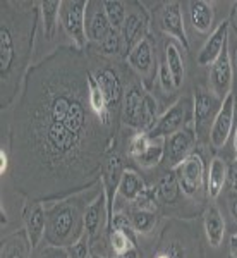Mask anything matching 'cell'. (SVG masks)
<instances>
[{
    "instance_id": "1",
    "label": "cell",
    "mask_w": 237,
    "mask_h": 258,
    "mask_svg": "<svg viewBox=\"0 0 237 258\" xmlns=\"http://www.w3.org/2000/svg\"><path fill=\"white\" fill-rule=\"evenodd\" d=\"M83 50L60 47L31 66L11 120L14 186L28 200L59 202L93 186L112 136L90 105Z\"/></svg>"
},
{
    "instance_id": "2",
    "label": "cell",
    "mask_w": 237,
    "mask_h": 258,
    "mask_svg": "<svg viewBox=\"0 0 237 258\" xmlns=\"http://www.w3.org/2000/svg\"><path fill=\"white\" fill-rule=\"evenodd\" d=\"M40 2H0V107L7 109L19 97L30 71Z\"/></svg>"
},
{
    "instance_id": "3",
    "label": "cell",
    "mask_w": 237,
    "mask_h": 258,
    "mask_svg": "<svg viewBox=\"0 0 237 258\" xmlns=\"http://www.w3.org/2000/svg\"><path fill=\"white\" fill-rule=\"evenodd\" d=\"M81 200L72 197L59 200L47 209L45 241L50 246L67 248L85 234V210Z\"/></svg>"
},
{
    "instance_id": "4",
    "label": "cell",
    "mask_w": 237,
    "mask_h": 258,
    "mask_svg": "<svg viewBox=\"0 0 237 258\" xmlns=\"http://www.w3.org/2000/svg\"><path fill=\"white\" fill-rule=\"evenodd\" d=\"M86 0H62L60 6V23L67 36L72 40L74 47L83 50L88 45V33H86Z\"/></svg>"
},
{
    "instance_id": "5",
    "label": "cell",
    "mask_w": 237,
    "mask_h": 258,
    "mask_svg": "<svg viewBox=\"0 0 237 258\" xmlns=\"http://www.w3.org/2000/svg\"><path fill=\"white\" fill-rule=\"evenodd\" d=\"M193 119V103L188 98H181L169 107V110L158 119L156 126L151 129V138H167L174 133L189 126V120Z\"/></svg>"
},
{
    "instance_id": "6",
    "label": "cell",
    "mask_w": 237,
    "mask_h": 258,
    "mask_svg": "<svg viewBox=\"0 0 237 258\" xmlns=\"http://www.w3.org/2000/svg\"><path fill=\"white\" fill-rule=\"evenodd\" d=\"M179 188L186 197H196L205 182V160L198 152H193L174 169Z\"/></svg>"
},
{
    "instance_id": "7",
    "label": "cell",
    "mask_w": 237,
    "mask_h": 258,
    "mask_svg": "<svg viewBox=\"0 0 237 258\" xmlns=\"http://www.w3.org/2000/svg\"><path fill=\"white\" fill-rule=\"evenodd\" d=\"M194 145H196V133H194V127L191 124L188 127L167 136L165 138V155H164V164L167 165V169L169 170L176 169L186 157H189L193 153Z\"/></svg>"
},
{
    "instance_id": "8",
    "label": "cell",
    "mask_w": 237,
    "mask_h": 258,
    "mask_svg": "<svg viewBox=\"0 0 237 258\" xmlns=\"http://www.w3.org/2000/svg\"><path fill=\"white\" fill-rule=\"evenodd\" d=\"M122 174H124L122 160H120L119 155L110 152L102 167V184H103V193H105L107 198V231H109L110 222L114 219V200L119 191V182Z\"/></svg>"
},
{
    "instance_id": "9",
    "label": "cell",
    "mask_w": 237,
    "mask_h": 258,
    "mask_svg": "<svg viewBox=\"0 0 237 258\" xmlns=\"http://www.w3.org/2000/svg\"><path fill=\"white\" fill-rule=\"evenodd\" d=\"M234 120H235V97L230 93L222 102L217 117L210 129V143L213 148H222L227 143L228 136L234 131Z\"/></svg>"
},
{
    "instance_id": "10",
    "label": "cell",
    "mask_w": 237,
    "mask_h": 258,
    "mask_svg": "<svg viewBox=\"0 0 237 258\" xmlns=\"http://www.w3.org/2000/svg\"><path fill=\"white\" fill-rule=\"evenodd\" d=\"M222 102L218 97L205 90H196L193 102V122H194V133L199 135L203 129L210 127L213 124L215 117H217Z\"/></svg>"
},
{
    "instance_id": "11",
    "label": "cell",
    "mask_w": 237,
    "mask_h": 258,
    "mask_svg": "<svg viewBox=\"0 0 237 258\" xmlns=\"http://www.w3.org/2000/svg\"><path fill=\"white\" fill-rule=\"evenodd\" d=\"M23 219L24 231L28 234L31 248H38V244L45 239V232H47V209L43 207V202L28 200Z\"/></svg>"
},
{
    "instance_id": "12",
    "label": "cell",
    "mask_w": 237,
    "mask_h": 258,
    "mask_svg": "<svg viewBox=\"0 0 237 258\" xmlns=\"http://www.w3.org/2000/svg\"><path fill=\"white\" fill-rule=\"evenodd\" d=\"M211 93L220 100H225L232 93V62L228 55V45L223 48L220 57L211 64L210 69Z\"/></svg>"
},
{
    "instance_id": "13",
    "label": "cell",
    "mask_w": 237,
    "mask_h": 258,
    "mask_svg": "<svg viewBox=\"0 0 237 258\" xmlns=\"http://www.w3.org/2000/svg\"><path fill=\"white\" fill-rule=\"evenodd\" d=\"M93 74H95V78H97L103 95H105L109 110L112 112V115H115L119 112L120 103H122V98H124V88H122L120 76L117 74V71L110 69V68H103Z\"/></svg>"
},
{
    "instance_id": "14",
    "label": "cell",
    "mask_w": 237,
    "mask_h": 258,
    "mask_svg": "<svg viewBox=\"0 0 237 258\" xmlns=\"http://www.w3.org/2000/svg\"><path fill=\"white\" fill-rule=\"evenodd\" d=\"M127 62L132 69L141 76L144 86L151 85V80L155 78V66H153V45L148 38H144L138 47L131 50L127 55Z\"/></svg>"
},
{
    "instance_id": "15",
    "label": "cell",
    "mask_w": 237,
    "mask_h": 258,
    "mask_svg": "<svg viewBox=\"0 0 237 258\" xmlns=\"http://www.w3.org/2000/svg\"><path fill=\"white\" fill-rule=\"evenodd\" d=\"M160 26L165 35H169L170 38H176L186 50L189 48L188 35H186L184 30V19H182V12H181V4L179 2L165 4L164 9H162Z\"/></svg>"
},
{
    "instance_id": "16",
    "label": "cell",
    "mask_w": 237,
    "mask_h": 258,
    "mask_svg": "<svg viewBox=\"0 0 237 258\" xmlns=\"http://www.w3.org/2000/svg\"><path fill=\"white\" fill-rule=\"evenodd\" d=\"M122 47L124 52L131 53V50L146 38V31H148V18L144 16L143 9L141 11H131L126 18L122 30Z\"/></svg>"
},
{
    "instance_id": "17",
    "label": "cell",
    "mask_w": 237,
    "mask_h": 258,
    "mask_svg": "<svg viewBox=\"0 0 237 258\" xmlns=\"http://www.w3.org/2000/svg\"><path fill=\"white\" fill-rule=\"evenodd\" d=\"M228 45V21L220 23L213 31L210 33L208 40L203 45L201 52L198 53V64L199 66H211L220 57Z\"/></svg>"
},
{
    "instance_id": "18",
    "label": "cell",
    "mask_w": 237,
    "mask_h": 258,
    "mask_svg": "<svg viewBox=\"0 0 237 258\" xmlns=\"http://www.w3.org/2000/svg\"><path fill=\"white\" fill-rule=\"evenodd\" d=\"M114 28L110 26L109 18L103 9V2H90L88 11H86V33H88V40L97 41L100 45Z\"/></svg>"
},
{
    "instance_id": "19",
    "label": "cell",
    "mask_w": 237,
    "mask_h": 258,
    "mask_svg": "<svg viewBox=\"0 0 237 258\" xmlns=\"http://www.w3.org/2000/svg\"><path fill=\"white\" fill-rule=\"evenodd\" d=\"M146 91L139 85H132L124 95V105H122V119L129 127L139 129L141 124V109H143V100Z\"/></svg>"
},
{
    "instance_id": "20",
    "label": "cell",
    "mask_w": 237,
    "mask_h": 258,
    "mask_svg": "<svg viewBox=\"0 0 237 258\" xmlns=\"http://www.w3.org/2000/svg\"><path fill=\"white\" fill-rule=\"evenodd\" d=\"M103 220L107 224V198L105 193H100L97 198L91 200L85 210V232L90 236V241L100 232Z\"/></svg>"
},
{
    "instance_id": "21",
    "label": "cell",
    "mask_w": 237,
    "mask_h": 258,
    "mask_svg": "<svg viewBox=\"0 0 237 258\" xmlns=\"http://www.w3.org/2000/svg\"><path fill=\"white\" fill-rule=\"evenodd\" d=\"M88 91H90V105H91V110L95 112V115L102 120L103 126L112 129L114 126V115L112 112L109 110V105H107V98L103 95L102 88H100L97 78H95L93 71H90L88 74Z\"/></svg>"
},
{
    "instance_id": "22",
    "label": "cell",
    "mask_w": 237,
    "mask_h": 258,
    "mask_svg": "<svg viewBox=\"0 0 237 258\" xmlns=\"http://www.w3.org/2000/svg\"><path fill=\"white\" fill-rule=\"evenodd\" d=\"M189 21L193 28L198 33H210L213 28V4L205 2V0H191L188 4Z\"/></svg>"
},
{
    "instance_id": "23",
    "label": "cell",
    "mask_w": 237,
    "mask_h": 258,
    "mask_svg": "<svg viewBox=\"0 0 237 258\" xmlns=\"http://www.w3.org/2000/svg\"><path fill=\"white\" fill-rule=\"evenodd\" d=\"M31 249L26 231H18L2 239L0 258H31Z\"/></svg>"
},
{
    "instance_id": "24",
    "label": "cell",
    "mask_w": 237,
    "mask_h": 258,
    "mask_svg": "<svg viewBox=\"0 0 237 258\" xmlns=\"http://www.w3.org/2000/svg\"><path fill=\"white\" fill-rule=\"evenodd\" d=\"M227 176H228L227 164L222 159L215 157L210 162V169H208L206 174V189H208V197L211 200L220 197V193L223 191V186L227 182Z\"/></svg>"
},
{
    "instance_id": "25",
    "label": "cell",
    "mask_w": 237,
    "mask_h": 258,
    "mask_svg": "<svg viewBox=\"0 0 237 258\" xmlns=\"http://www.w3.org/2000/svg\"><path fill=\"white\" fill-rule=\"evenodd\" d=\"M205 232L210 246L218 248L225 238V220L217 207H210L205 214Z\"/></svg>"
},
{
    "instance_id": "26",
    "label": "cell",
    "mask_w": 237,
    "mask_h": 258,
    "mask_svg": "<svg viewBox=\"0 0 237 258\" xmlns=\"http://www.w3.org/2000/svg\"><path fill=\"white\" fill-rule=\"evenodd\" d=\"M144 191H146V184H144L143 177L138 172H134V170H124L117 191L120 197L127 200V202L134 203Z\"/></svg>"
},
{
    "instance_id": "27",
    "label": "cell",
    "mask_w": 237,
    "mask_h": 258,
    "mask_svg": "<svg viewBox=\"0 0 237 258\" xmlns=\"http://www.w3.org/2000/svg\"><path fill=\"white\" fill-rule=\"evenodd\" d=\"M165 64H167L170 74H172V78H174L176 90L181 88L182 83H184V76H186V66L181 55V48H179L172 40H169L167 43H165Z\"/></svg>"
},
{
    "instance_id": "28",
    "label": "cell",
    "mask_w": 237,
    "mask_h": 258,
    "mask_svg": "<svg viewBox=\"0 0 237 258\" xmlns=\"http://www.w3.org/2000/svg\"><path fill=\"white\" fill-rule=\"evenodd\" d=\"M60 0H45L40 2V16L43 21V35L47 40H52L57 33V24L60 19Z\"/></svg>"
},
{
    "instance_id": "29",
    "label": "cell",
    "mask_w": 237,
    "mask_h": 258,
    "mask_svg": "<svg viewBox=\"0 0 237 258\" xmlns=\"http://www.w3.org/2000/svg\"><path fill=\"white\" fill-rule=\"evenodd\" d=\"M158 103L153 98V95L146 93L143 100V109H141V124H139V131L143 133H151V129L156 126L158 122Z\"/></svg>"
},
{
    "instance_id": "30",
    "label": "cell",
    "mask_w": 237,
    "mask_h": 258,
    "mask_svg": "<svg viewBox=\"0 0 237 258\" xmlns=\"http://www.w3.org/2000/svg\"><path fill=\"white\" fill-rule=\"evenodd\" d=\"M165 155V138H151V143L146 148V152L139 157L138 164L141 167H155L160 162H164Z\"/></svg>"
},
{
    "instance_id": "31",
    "label": "cell",
    "mask_w": 237,
    "mask_h": 258,
    "mask_svg": "<svg viewBox=\"0 0 237 258\" xmlns=\"http://www.w3.org/2000/svg\"><path fill=\"white\" fill-rule=\"evenodd\" d=\"M103 9H105V14L109 18V23L114 30H122L124 23H126L127 18V11H126V4L119 2V0H105L103 2Z\"/></svg>"
},
{
    "instance_id": "32",
    "label": "cell",
    "mask_w": 237,
    "mask_h": 258,
    "mask_svg": "<svg viewBox=\"0 0 237 258\" xmlns=\"http://www.w3.org/2000/svg\"><path fill=\"white\" fill-rule=\"evenodd\" d=\"M131 222L136 234H149L156 226V215L149 210H134L131 214Z\"/></svg>"
},
{
    "instance_id": "33",
    "label": "cell",
    "mask_w": 237,
    "mask_h": 258,
    "mask_svg": "<svg viewBox=\"0 0 237 258\" xmlns=\"http://www.w3.org/2000/svg\"><path fill=\"white\" fill-rule=\"evenodd\" d=\"M156 191H158V197L164 200V202H167V203H172L174 200L177 198L181 188H179V181H177L176 172H174V170H169V172L162 177V181H160V184H158Z\"/></svg>"
},
{
    "instance_id": "34",
    "label": "cell",
    "mask_w": 237,
    "mask_h": 258,
    "mask_svg": "<svg viewBox=\"0 0 237 258\" xmlns=\"http://www.w3.org/2000/svg\"><path fill=\"white\" fill-rule=\"evenodd\" d=\"M109 241H110V248H112V251H114V255H120V253H126L129 249L136 248L134 241L124 234L122 231H117V229H112L109 232Z\"/></svg>"
},
{
    "instance_id": "35",
    "label": "cell",
    "mask_w": 237,
    "mask_h": 258,
    "mask_svg": "<svg viewBox=\"0 0 237 258\" xmlns=\"http://www.w3.org/2000/svg\"><path fill=\"white\" fill-rule=\"evenodd\" d=\"M149 143H151V136H149L148 133H143V131L136 133L131 138V141H129V155L134 160H138L139 157L146 152Z\"/></svg>"
},
{
    "instance_id": "36",
    "label": "cell",
    "mask_w": 237,
    "mask_h": 258,
    "mask_svg": "<svg viewBox=\"0 0 237 258\" xmlns=\"http://www.w3.org/2000/svg\"><path fill=\"white\" fill-rule=\"evenodd\" d=\"M112 229L122 231L124 234L129 236V238L136 243V231H134V227H132L131 217H127V215H124V214H114V219H112L110 227H109V231H107V232H110Z\"/></svg>"
},
{
    "instance_id": "37",
    "label": "cell",
    "mask_w": 237,
    "mask_h": 258,
    "mask_svg": "<svg viewBox=\"0 0 237 258\" xmlns=\"http://www.w3.org/2000/svg\"><path fill=\"white\" fill-rule=\"evenodd\" d=\"M67 253H69V258H91L90 236L85 232L77 241H74L70 246H67Z\"/></svg>"
},
{
    "instance_id": "38",
    "label": "cell",
    "mask_w": 237,
    "mask_h": 258,
    "mask_svg": "<svg viewBox=\"0 0 237 258\" xmlns=\"http://www.w3.org/2000/svg\"><path fill=\"white\" fill-rule=\"evenodd\" d=\"M100 48H102V53H107V55L119 53L120 48H122V36H120V33L117 30H112L110 35L100 43Z\"/></svg>"
},
{
    "instance_id": "39",
    "label": "cell",
    "mask_w": 237,
    "mask_h": 258,
    "mask_svg": "<svg viewBox=\"0 0 237 258\" xmlns=\"http://www.w3.org/2000/svg\"><path fill=\"white\" fill-rule=\"evenodd\" d=\"M158 78H160V86L165 93H172L176 90V85H174V78L170 74V71L167 68V64H160V71H158Z\"/></svg>"
},
{
    "instance_id": "40",
    "label": "cell",
    "mask_w": 237,
    "mask_h": 258,
    "mask_svg": "<svg viewBox=\"0 0 237 258\" xmlns=\"http://www.w3.org/2000/svg\"><path fill=\"white\" fill-rule=\"evenodd\" d=\"M36 258H69L67 248H60V246H45L43 249H40L38 256Z\"/></svg>"
},
{
    "instance_id": "41",
    "label": "cell",
    "mask_w": 237,
    "mask_h": 258,
    "mask_svg": "<svg viewBox=\"0 0 237 258\" xmlns=\"http://www.w3.org/2000/svg\"><path fill=\"white\" fill-rule=\"evenodd\" d=\"M227 207H228V214H230L234 224H237V189H232L230 193H228Z\"/></svg>"
},
{
    "instance_id": "42",
    "label": "cell",
    "mask_w": 237,
    "mask_h": 258,
    "mask_svg": "<svg viewBox=\"0 0 237 258\" xmlns=\"http://www.w3.org/2000/svg\"><path fill=\"white\" fill-rule=\"evenodd\" d=\"M9 169H11V155L6 148H2L0 150V174L6 176L9 172Z\"/></svg>"
},
{
    "instance_id": "43",
    "label": "cell",
    "mask_w": 237,
    "mask_h": 258,
    "mask_svg": "<svg viewBox=\"0 0 237 258\" xmlns=\"http://www.w3.org/2000/svg\"><path fill=\"white\" fill-rule=\"evenodd\" d=\"M165 249L169 251L170 258H184V255H182V251L176 246V244H172V246H169V248H165Z\"/></svg>"
},
{
    "instance_id": "44",
    "label": "cell",
    "mask_w": 237,
    "mask_h": 258,
    "mask_svg": "<svg viewBox=\"0 0 237 258\" xmlns=\"http://www.w3.org/2000/svg\"><path fill=\"white\" fill-rule=\"evenodd\" d=\"M138 248H132L126 253H120V255H115V258H138Z\"/></svg>"
},
{
    "instance_id": "45",
    "label": "cell",
    "mask_w": 237,
    "mask_h": 258,
    "mask_svg": "<svg viewBox=\"0 0 237 258\" xmlns=\"http://www.w3.org/2000/svg\"><path fill=\"white\" fill-rule=\"evenodd\" d=\"M230 255L237 258V232L232 234V238H230Z\"/></svg>"
},
{
    "instance_id": "46",
    "label": "cell",
    "mask_w": 237,
    "mask_h": 258,
    "mask_svg": "<svg viewBox=\"0 0 237 258\" xmlns=\"http://www.w3.org/2000/svg\"><path fill=\"white\" fill-rule=\"evenodd\" d=\"M232 147H234V153L237 155V120H235L234 131H232Z\"/></svg>"
},
{
    "instance_id": "47",
    "label": "cell",
    "mask_w": 237,
    "mask_h": 258,
    "mask_svg": "<svg viewBox=\"0 0 237 258\" xmlns=\"http://www.w3.org/2000/svg\"><path fill=\"white\" fill-rule=\"evenodd\" d=\"M232 19H234V23L237 26V2L234 4V9H232Z\"/></svg>"
},
{
    "instance_id": "48",
    "label": "cell",
    "mask_w": 237,
    "mask_h": 258,
    "mask_svg": "<svg viewBox=\"0 0 237 258\" xmlns=\"http://www.w3.org/2000/svg\"><path fill=\"white\" fill-rule=\"evenodd\" d=\"M91 258H105V256H102V255H97V253H91Z\"/></svg>"
},
{
    "instance_id": "49",
    "label": "cell",
    "mask_w": 237,
    "mask_h": 258,
    "mask_svg": "<svg viewBox=\"0 0 237 258\" xmlns=\"http://www.w3.org/2000/svg\"><path fill=\"white\" fill-rule=\"evenodd\" d=\"M235 64H237V52H235Z\"/></svg>"
},
{
    "instance_id": "50",
    "label": "cell",
    "mask_w": 237,
    "mask_h": 258,
    "mask_svg": "<svg viewBox=\"0 0 237 258\" xmlns=\"http://www.w3.org/2000/svg\"><path fill=\"white\" fill-rule=\"evenodd\" d=\"M228 258H234V256H232V255H230V256H228Z\"/></svg>"
}]
</instances>
